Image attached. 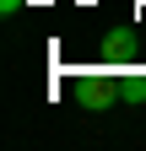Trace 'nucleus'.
Segmentation results:
<instances>
[{"label": "nucleus", "mask_w": 146, "mask_h": 151, "mask_svg": "<svg viewBox=\"0 0 146 151\" xmlns=\"http://www.w3.org/2000/svg\"><path fill=\"white\" fill-rule=\"evenodd\" d=\"M70 97H76L81 108H114V103H119V81H114V70H92V76H76Z\"/></svg>", "instance_id": "nucleus-1"}, {"label": "nucleus", "mask_w": 146, "mask_h": 151, "mask_svg": "<svg viewBox=\"0 0 146 151\" xmlns=\"http://www.w3.org/2000/svg\"><path fill=\"white\" fill-rule=\"evenodd\" d=\"M103 60H119V65L135 60V38H130V32H108V38H103Z\"/></svg>", "instance_id": "nucleus-2"}, {"label": "nucleus", "mask_w": 146, "mask_h": 151, "mask_svg": "<svg viewBox=\"0 0 146 151\" xmlns=\"http://www.w3.org/2000/svg\"><path fill=\"white\" fill-rule=\"evenodd\" d=\"M22 6H27V0H0V16H16Z\"/></svg>", "instance_id": "nucleus-3"}]
</instances>
